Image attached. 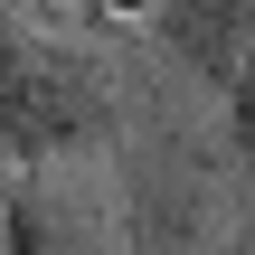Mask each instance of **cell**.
I'll use <instances>...</instances> for the list:
<instances>
[{"label":"cell","instance_id":"7","mask_svg":"<svg viewBox=\"0 0 255 255\" xmlns=\"http://www.w3.org/2000/svg\"><path fill=\"white\" fill-rule=\"evenodd\" d=\"M0 199H9V161H0Z\"/></svg>","mask_w":255,"mask_h":255},{"label":"cell","instance_id":"3","mask_svg":"<svg viewBox=\"0 0 255 255\" xmlns=\"http://www.w3.org/2000/svg\"><path fill=\"white\" fill-rule=\"evenodd\" d=\"M0 255H132L123 246V199L104 189V161H38V170H9Z\"/></svg>","mask_w":255,"mask_h":255},{"label":"cell","instance_id":"5","mask_svg":"<svg viewBox=\"0 0 255 255\" xmlns=\"http://www.w3.org/2000/svg\"><path fill=\"white\" fill-rule=\"evenodd\" d=\"M218 95H227V161L255 180V47L237 57V76H227Z\"/></svg>","mask_w":255,"mask_h":255},{"label":"cell","instance_id":"4","mask_svg":"<svg viewBox=\"0 0 255 255\" xmlns=\"http://www.w3.org/2000/svg\"><path fill=\"white\" fill-rule=\"evenodd\" d=\"M151 28H161V47H170L189 76L227 85L237 57L255 47V0H151Z\"/></svg>","mask_w":255,"mask_h":255},{"label":"cell","instance_id":"6","mask_svg":"<svg viewBox=\"0 0 255 255\" xmlns=\"http://www.w3.org/2000/svg\"><path fill=\"white\" fill-rule=\"evenodd\" d=\"M85 19H151V0H76Z\"/></svg>","mask_w":255,"mask_h":255},{"label":"cell","instance_id":"2","mask_svg":"<svg viewBox=\"0 0 255 255\" xmlns=\"http://www.w3.org/2000/svg\"><path fill=\"white\" fill-rule=\"evenodd\" d=\"M123 246L132 255H227L237 237V161H218L208 142H132L123 151Z\"/></svg>","mask_w":255,"mask_h":255},{"label":"cell","instance_id":"1","mask_svg":"<svg viewBox=\"0 0 255 255\" xmlns=\"http://www.w3.org/2000/svg\"><path fill=\"white\" fill-rule=\"evenodd\" d=\"M123 142V76L104 47L38 19H0V161H104Z\"/></svg>","mask_w":255,"mask_h":255}]
</instances>
